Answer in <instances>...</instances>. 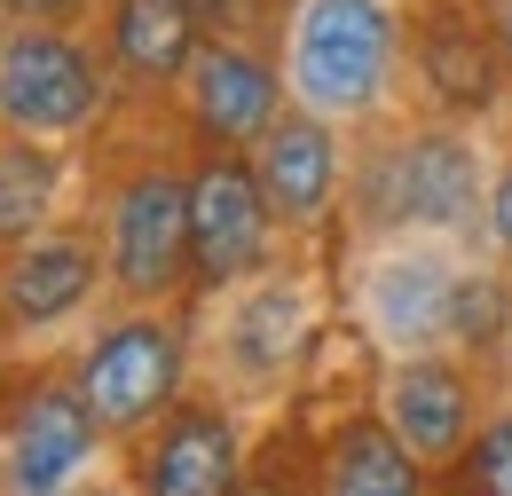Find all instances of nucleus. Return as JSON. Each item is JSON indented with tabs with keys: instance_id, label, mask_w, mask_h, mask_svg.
I'll return each instance as SVG.
<instances>
[{
	"instance_id": "dca6fc26",
	"label": "nucleus",
	"mask_w": 512,
	"mask_h": 496,
	"mask_svg": "<svg viewBox=\"0 0 512 496\" xmlns=\"http://www.w3.org/2000/svg\"><path fill=\"white\" fill-rule=\"evenodd\" d=\"M300 315H308V300L292 292V284H268V292H253L245 308H237V331H229V347H237V363L245 371H284V355L300 347Z\"/></svg>"
},
{
	"instance_id": "f8f14e48",
	"label": "nucleus",
	"mask_w": 512,
	"mask_h": 496,
	"mask_svg": "<svg viewBox=\"0 0 512 496\" xmlns=\"http://www.w3.org/2000/svg\"><path fill=\"white\" fill-rule=\"evenodd\" d=\"M197 119L213 126L221 142L237 134H268V111H276V79L268 63L245 56V48H197Z\"/></svg>"
},
{
	"instance_id": "1a4fd4ad",
	"label": "nucleus",
	"mask_w": 512,
	"mask_h": 496,
	"mask_svg": "<svg viewBox=\"0 0 512 496\" xmlns=\"http://www.w3.org/2000/svg\"><path fill=\"white\" fill-rule=\"evenodd\" d=\"M260 189H268V213L284 221H316L331 205V174H339V150L316 119H284L260 134Z\"/></svg>"
},
{
	"instance_id": "9b49d317",
	"label": "nucleus",
	"mask_w": 512,
	"mask_h": 496,
	"mask_svg": "<svg viewBox=\"0 0 512 496\" xmlns=\"http://www.w3.org/2000/svg\"><path fill=\"white\" fill-rule=\"evenodd\" d=\"M87 284H95V268H87L79 245H24L0 268V315H8L16 331L56 323V315H71L87 300Z\"/></svg>"
},
{
	"instance_id": "393cba45",
	"label": "nucleus",
	"mask_w": 512,
	"mask_h": 496,
	"mask_svg": "<svg viewBox=\"0 0 512 496\" xmlns=\"http://www.w3.org/2000/svg\"><path fill=\"white\" fill-rule=\"evenodd\" d=\"M79 496H103V489H79Z\"/></svg>"
},
{
	"instance_id": "7ed1b4c3",
	"label": "nucleus",
	"mask_w": 512,
	"mask_h": 496,
	"mask_svg": "<svg viewBox=\"0 0 512 496\" xmlns=\"http://www.w3.org/2000/svg\"><path fill=\"white\" fill-rule=\"evenodd\" d=\"M182 378V347L166 323H119L111 339H95V355L79 363V402L95 410V426H134L150 418Z\"/></svg>"
},
{
	"instance_id": "2eb2a0df",
	"label": "nucleus",
	"mask_w": 512,
	"mask_h": 496,
	"mask_svg": "<svg viewBox=\"0 0 512 496\" xmlns=\"http://www.w3.org/2000/svg\"><path fill=\"white\" fill-rule=\"evenodd\" d=\"M119 56H127V71H150V79L197 63V8L190 0H127L119 8Z\"/></svg>"
},
{
	"instance_id": "6e6552de",
	"label": "nucleus",
	"mask_w": 512,
	"mask_h": 496,
	"mask_svg": "<svg viewBox=\"0 0 512 496\" xmlns=\"http://www.w3.org/2000/svg\"><path fill=\"white\" fill-rule=\"evenodd\" d=\"M363 308L394 347H426L434 331H457V276H449L434 252H394L371 268V292Z\"/></svg>"
},
{
	"instance_id": "9d476101",
	"label": "nucleus",
	"mask_w": 512,
	"mask_h": 496,
	"mask_svg": "<svg viewBox=\"0 0 512 496\" xmlns=\"http://www.w3.org/2000/svg\"><path fill=\"white\" fill-rule=\"evenodd\" d=\"M386 426L410 457H449L465 434V386L442 363H394L386 378Z\"/></svg>"
},
{
	"instance_id": "a211bd4d",
	"label": "nucleus",
	"mask_w": 512,
	"mask_h": 496,
	"mask_svg": "<svg viewBox=\"0 0 512 496\" xmlns=\"http://www.w3.org/2000/svg\"><path fill=\"white\" fill-rule=\"evenodd\" d=\"M48 197H56V166L32 142H8L0 150V237H32V221L48 213Z\"/></svg>"
},
{
	"instance_id": "0eeeda50",
	"label": "nucleus",
	"mask_w": 512,
	"mask_h": 496,
	"mask_svg": "<svg viewBox=\"0 0 512 496\" xmlns=\"http://www.w3.org/2000/svg\"><path fill=\"white\" fill-rule=\"evenodd\" d=\"M379 189H386V205H394V221L449 229V221L473 213L481 166H473V150H465L457 134H418V142H402V150L386 158V182Z\"/></svg>"
},
{
	"instance_id": "ddd939ff",
	"label": "nucleus",
	"mask_w": 512,
	"mask_h": 496,
	"mask_svg": "<svg viewBox=\"0 0 512 496\" xmlns=\"http://www.w3.org/2000/svg\"><path fill=\"white\" fill-rule=\"evenodd\" d=\"M237 481V441L213 410L197 418H174V434L158 441L150 457V496H229Z\"/></svg>"
},
{
	"instance_id": "f257e3e1",
	"label": "nucleus",
	"mask_w": 512,
	"mask_h": 496,
	"mask_svg": "<svg viewBox=\"0 0 512 496\" xmlns=\"http://www.w3.org/2000/svg\"><path fill=\"white\" fill-rule=\"evenodd\" d=\"M394 71V8L386 0H308L292 24V87L316 111L379 103Z\"/></svg>"
},
{
	"instance_id": "f3484780",
	"label": "nucleus",
	"mask_w": 512,
	"mask_h": 496,
	"mask_svg": "<svg viewBox=\"0 0 512 496\" xmlns=\"http://www.w3.org/2000/svg\"><path fill=\"white\" fill-rule=\"evenodd\" d=\"M426 71H434V87H442L449 103H481L489 95V40L465 32V16H434L426 24Z\"/></svg>"
},
{
	"instance_id": "5701e85b",
	"label": "nucleus",
	"mask_w": 512,
	"mask_h": 496,
	"mask_svg": "<svg viewBox=\"0 0 512 496\" xmlns=\"http://www.w3.org/2000/svg\"><path fill=\"white\" fill-rule=\"evenodd\" d=\"M197 16H229V0H190Z\"/></svg>"
},
{
	"instance_id": "423d86ee",
	"label": "nucleus",
	"mask_w": 512,
	"mask_h": 496,
	"mask_svg": "<svg viewBox=\"0 0 512 496\" xmlns=\"http://www.w3.org/2000/svg\"><path fill=\"white\" fill-rule=\"evenodd\" d=\"M95 449V410L79 394H32L8 426V496H56Z\"/></svg>"
},
{
	"instance_id": "412c9836",
	"label": "nucleus",
	"mask_w": 512,
	"mask_h": 496,
	"mask_svg": "<svg viewBox=\"0 0 512 496\" xmlns=\"http://www.w3.org/2000/svg\"><path fill=\"white\" fill-rule=\"evenodd\" d=\"M489 221H497V245L512 252V166H505V182H497V197H489Z\"/></svg>"
},
{
	"instance_id": "39448f33",
	"label": "nucleus",
	"mask_w": 512,
	"mask_h": 496,
	"mask_svg": "<svg viewBox=\"0 0 512 496\" xmlns=\"http://www.w3.org/2000/svg\"><path fill=\"white\" fill-rule=\"evenodd\" d=\"M111 260H119V284L127 292H166L182 276V260H190V189L166 182V174H142L119 197Z\"/></svg>"
},
{
	"instance_id": "20e7f679",
	"label": "nucleus",
	"mask_w": 512,
	"mask_h": 496,
	"mask_svg": "<svg viewBox=\"0 0 512 496\" xmlns=\"http://www.w3.org/2000/svg\"><path fill=\"white\" fill-rule=\"evenodd\" d=\"M260 229H268V189H260V174L213 158L190 182V260H197V276H213V284L221 276H245L260 260Z\"/></svg>"
},
{
	"instance_id": "4be33fe9",
	"label": "nucleus",
	"mask_w": 512,
	"mask_h": 496,
	"mask_svg": "<svg viewBox=\"0 0 512 496\" xmlns=\"http://www.w3.org/2000/svg\"><path fill=\"white\" fill-rule=\"evenodd\" d=\"M0 8H16V16H64L71 0H0Z\"/></svg>"
},
{
	"instance_id": "aec40b11",
	"label": "nucleus",
	"mask_w": 512,
	"mask_h": 496,
	"mask_svg": "<svg viewBox=\"0 0 512 496\" xmlns=\"http://www.w3.org/2000/svg\"><path fill=\"white\" fill-rule=\"evenodd\" d=\"M481 496H512V410L481 434Z\"/></svg>"
},
{
	"instance_id": "6ab92c4d",
	"label": "nucleus",
	"mask_w": 512,
	"mask_h": 496,
	"mask_svg": "<svg viewBox=\"0 0 512 496\" xmlns=\"http://www.w3.org/2000/svg\"><path fill=\"white\" fill-rule=\"evenodd\" d=\"M497 308H505V300H497L489 276H457V331H465V339H489V331H497Z\"/></svg>"
},
{
	"instance_id": "4468645a",
	"label": "nucleus",
	"mask_w": 512,
	"mask_h": 496,
	"mask_svg": "<svg viewBox=\"0 0 512 496\" xmlns=\"http://www.w3.org/2000/svg\"><path fill=\"white\" fill-rule=\"evenodd\" d=\"M323 496H418V465L394 441V426H347L331 441Z\"/></svg>"
},
{
	"instance_id": "b1692460",
	"label": "nucleus",
	"mask_w": 512,
	"mask_h": 496,
	"mask_svg": "<svg viewBox=\"0 0 512 496\" xmlns=\"http://www.w3.org/2000/svg\"><path fill=\"white\" fill-rule=\"evenodd\" d=\"M505 32H512V8H505Z\"/></svg>"
},
{
	"instance_id": "f03ea898",
	"label": "nucleus",
	"mask_w": 512,
	"mask_h": 496,
	"mask_svg": "<svg viewBox=\"0 0 512 496\" xmlns=\"http://www.w3.org/2000/svg\"><path fill=\"white\" fill-rule=\"evenodd\" d=\"M95 111V71L56 32H16L0 48V119L16 134H71Z\"/></svg>"
}]
</instances>
